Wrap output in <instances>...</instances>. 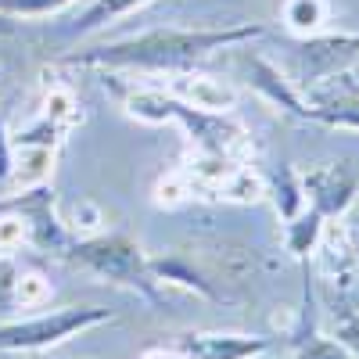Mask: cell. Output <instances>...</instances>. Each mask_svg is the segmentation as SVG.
I'll list each match as a JSON object with an SVG mask.
<instances>
[{
    "instance_id": "6da1fadb",
    "label": "cell",
    "mask_w": 359,
    "mask_h": 359,
    "mask_svg": "<svg viewBox=\"0 0 359 359\" xmlns=\"http://www.w3.org/2000/svg\"><path fill=\"white\" fill-rule=\"evenodd\" d=\"M262 36V25L233 29H155L133 40H118L86 54H69L72 65H111V69H191L205 54Z\"/></svg>"
},
{
    "instance_id": "7a4b0ae2",
    "label": "cell",
    "mask_w": 359,
    "mask_h": 359,
    "mask_svg": "<svg viewBox=\"0 0 359 359\" xmlns=\"http://www.w3.org/2000/svg\"><path fill=\"white\" fill-rule=\"evenodd\" d=\"M126 111L140 123H180L191 140L201 147L205 155H226L230 144L241 140V126L223 118L219 111H205L187 104L184 97H172L165 90H133L126 97Z\"/></svg>"
},
{
    "instance_id": "3957f363",
    "label": "cell",
    "mask_w": 359,
    "mask_h": 359,
    "mask_svg": "<svg viewBox=\"0 0 359 359\" xmlns=\"http://www.w3.org/2000/svg\"><path fill=\"white\" fill-rule=\"evenodd\" d=\"M72 259L118 287L140 291L147 298H155V280H151V262L144 259L140 245L126 233H104V237H90V241L72 245Z\"/></svg>"
},
{
    "instance_id": "277c9868",
    "label": "cell",
    "mask_w": 359,
    "mask_h": 359,
    "mask_svg": "<svg viewBox=\"0 0 359 359\" xmlns=\"http://www.w3.org/2000/svg\"><path fill=\"white\" fill-rule=\"evenodd\" d=\"M115 316L101 306H65V309H50L40 316H29L18 323L0 327V352H36L62 345L97 323H111Z\"/></svg>"
},
{
    "instance_id": "5b68a950",
    "label": "cell",
    "mask_w": 359,
    "mask_h": 359,
    "mask_svg": "<svg viewBox=\"0 0 359 359\" xmlns=\"http://www.w3.org/2000/svg\"><path fill=\"white\" fill-rule=\"evenodd\" d=\"M306 118L341 126V130H359V83L348 72L313 83L306 101Z\"/></svg>"
},
{
    "instance_id": "8992f818",
    "label": "cell",
    "mask_w": 359,
    "mask_h": 359,
    "mask_svg": "<svg viewBox=\"0 0 359 359\" xmlns=\"http://www.w3.org/2000/svg\"><path fill=\"white\" fill-rule=\"evenodd\" d=\"M359 54V33H338V36H313L298 43V65H302V83L313 86L327 76H338L345 62Z\"/></svg>"
},
{
    "instance_id": "52a82bcc",
    "label": "cell",
    "mask_w": 359,
    "mask_h": 359,
    "mask_svg": "<svg viewBox=\"0 0 359 359\" xmlns=\"http://www.w3.org/2000/svg\"><path fill=\"white\" fill-rule=\"evenodd\" d=\"M302 194L313 201V208L323 216V219H331V216H341L345 208L352 205L355 198V176L331 162V165H316L309 169V176L302 180Z\"/></svg>"
},
{
    "instance_id": "ba28073f",
    "label": "cell",
    "mask_w": 359,
    "mask_h": 359,
    "mask_svg": "<svg viewBox=\"0 0 359 359\" xmlns=\"http://www.w3.org/2000/svg\"><path fill=\"white\" fill-rule=\"evenodd\" d=\"M11 208L25 223V233L33 237L40 248H62L65 245V230H62V223L54 219V201H50V191L43 184L29 187L22 198H15Z\"/></svg>"
},
{
    "instance_id": "9c48e42d",
    "label": "cell",
    "mask_w": 359,
    "mask_h": 359,
    "mask_svg": "<svg viewBox=\"0 0 359 359\" xmlns=\"http://www.w3.org/2000/svg\"><path fill=\"white\" fill-rule=\"evenodd\" d=\"M176 348L187 359H255L269 348V338L259 334H184Z\"/></svg>"
},
{
    "instance_id": "30bf717a",
    "label": "cell",
    "mask_w": 359,
    "mask_h": 359,
    "mask_svg": "<svg viewBox=\"0 0 359 359\" xmlns=\"http://www.w3.org/2000/svg\"><path fill=\"white\" fill-rule=\"evenodd\" d=\"M248 72H252V86L262 90V94L273 101V104H280L284 111H291V115H298V118H306V101L298 97L294 90L277 76L273 65H266L262 57H248Z\"/></svg>"
},
{
    "instance_id": "8fae6325",
    "label": "cell",
    "mask_w": 359,
    "mask_h": 359,
    "mask_svg": "<svg viewBox=\"0 0 359 359\" xmlns=\"http://www.w3.org/2000/svg\"><path fill=\"white\" fill-rule=\"evenodd\" d=\"M320 226H323V216L316 212V208L298 212L294 219H287V248L298 259H306L313 252V245H316V237H320Z\"/></svg>"
},
{
    "instance_id": "7c38bea8",
    "label": "cell",
    "mask_w": 359,
    "mask_h": 359,
    "mask_svg": "<svg viewBox=\"0 0 359 359\" xmlns=\"http://www.w3.org/2000/svg\"><path fill=\"white\" fill-rule=\"evenodd\" d=\"M151 277H158V280H172V284H184V287H191V291H198V294H205V298H219V294L212 291V284L201 280L194 269L184 266L180 259H158V262H151Z\"/></svg>"
},
{
    "instance_id": "4fadbf2b",
    "label": "cell",
    "mask_w": 359,
    "mask_h": 359,
    "mask_svg": "<svg viewBox=\"0 0 359 359\" xmlns=\"http://www.w3.org/2000/svg\"><path fill=\"white\" fill-rule=\"evenodd\" d=\"M140 4H147V0H94V4L86 8V15L76 22V33H79V36H83V33H94V29H101L104 22L126 15V11H133V8H140Z\"/></svg>"
},
{
    "instance_id": "5bb4252c",
    "label": "cell",
    "mask_w": 359,
    "mask_h": 359,
    "mask_svg": "<svg viewBox=\"0 0 359 359\" xmlns=\"http://www.w3.org/2000/svg\"><path fill=\"white\" fill-rule=\"evenodd\" d=\"M273 198H277V212L284 219H294L298 212H302V184L294 180V172L287 165H280V172L273 176Z\"/></svg>"
},
{
    "instance_id": "9a60e30c",
    "label": "cell",
    "mask_w": 359,
    "mask_h": 359,
    "mask_svg": "<svg viewBox=\"0 0 359 359\" xmlns=\"http://www.w3.org/2000/svg\"><path fill=\"white\" fill-rule=\"evenodd\" d=\"M284 18H287L291 29H298V33H313L323 22V0H287Z\"/></svg>"
},
{
    "instance_id": "2e32d148",
    "label": "cell",
    "mask_w": 359,
    "mask_h": 359,
    "mask_svg": "<svg viewBox=\"0 0 359 359\" xmlns=\"http://www.w3.org/2000/svg\"><path fill=\"white\" fill-rule=\"evenodd\" d=\"M294 359H355L352 348L345 341H331V338H309L302 348H298Z\"/></svg>"
},
{
    "instance_id": "e0dca14e",
    "label": "cell",
    "mask_w": 359,
    "mask_h": 359,
    "mask_svg": "<svg viewBox=\"0 0 359 359\" xmlns=\"http://www.w3.org/2000/svg\"><path fill=\"white\" fill-rule=\"evenodd\" d=\"M72 0H0V11L4 15H25V18H40L50 11H62Z\"/></svg>"
},
{
    "instance_id": "ac0fdd59",
    "label": "cell",
    "mask_w": 359,
    "mask_h": 359,
    "mask_svg": "<svg viewBox=\"0 0 359 359\" xmlns=\"http://www.w3.org/2000/svg\"><path fill=\"white\" fill-rule=\"evenodd\" d=\"M11 176V155H8V140H4V130H0V180Z\"/></svg>"
},
{
    "instance_id": "d6986e66",
    "label": "cell",
    "mask_w": 359,
    "mask_h": 359,
    "mask_svg": "<svg viewBox=\"0 0 359 359\" xmlns=\"http://www.w3.org/2000/svg\"><path fill=\"white\" fill-rule=\"evenodd\" d=\"M341 338H345L348 348H359V320H352V323L341 327Z\"/></svg>"
},
{
    "instance_id": "ffe728a7",
    "label": "cell",
    "mask_w": 359,
    "mask_h": 359,
    "mask_svg": "<svg viewBox=\"0 0 359 359\" xmlns=\"http://www.w3.org/2000/svg\"><path fill=\"white\" fill-rule=\"evenodd\" d=\"M8 33H15V22H11V15L0 11V36H8Z\"/></svg>"
}]
</instances>
